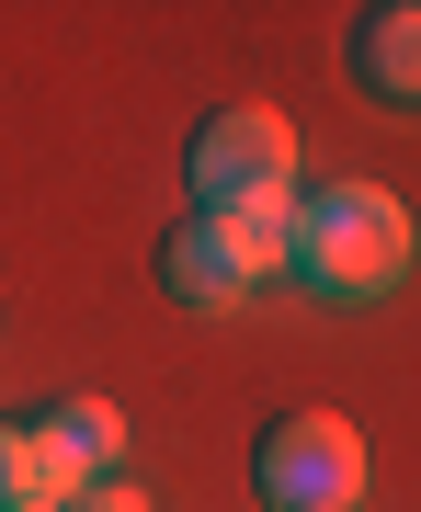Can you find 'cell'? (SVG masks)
I'll use <instances>...</instances> for the list:
<instances>
[{"instance_id":"1","label":"cell","mask_w":421,"mask_h":512,"mask_svg":"<svg viewBox=\"0 0 421 512\" xmlns=\"http://www.w3.org/2000/svg\"><path fill=\"white\" fill-rule=\"evenodd\" d=\"M285 262H296L319 296L365 308V296H387V285L410 274V205L387 194V183H330L319 205H296Z\"/></svg>"},{"instance_id":"2","label":"cell","mask_w":421,"mask_h":512,"mask_svg":"<svg viewBox=\"0 0 421 512\" xmlns=\"http://www.w3.org/2000/svg\"><path fill=\"white\" fill-rule=\"evenodd\" d=\"M194 217H274L296 228V126L274 103H228L194 126Z\"/></svg>"},{"instance_id":"3","label":"cell","mask_w":421,"mask_h":512,"mask_svg":"<svg viewBox=\"0 0 421 512\" xmlns=\"http://www.w3.org/2000/svg\"><path fill=\"white\" fill-rule=\"evenodd\" d=\"M274 262H285V228L274 217H183L160 239V285H171V308H194V319L239 308Z\"/></svg>"},{"instance_id":"4","label":"cell","mask_w":421,"mask_h":512,"mask_svg":"<svg viewBox=\"0 0 421 512\" xmlns=\"http://www.w3.org/2000/svg\"><path fill=\"white\" fill-rule=\"evenodd\" d=\"M262 501L274 512H353V490H365V433H353L342 410H285L274 433H262Z\"/></svg>"},{"instance_id":"5","label":"cell","mask_w":421,"mask_h":512,"mask_svg":"<svg viewBox=\"0 0 421 512\" xmlns=\"http://www.w3.org/2000/svg\"><path fill=\"white\" fill-rule=\"evenodd\" d=\"M353 80L376 103H421V0H387L353 23Z\"/></svg>"},{"instance_id":"6","label":"cell","mask_w":421,"mask_h":512,"mask_svg":"<svg viewBox=\"0 0 421 512\" xmlns=\"http://www.w3.org/2000/svg\"><path fill=\"white\" fill-rule=\"evenodd\" d=\"M57 433H69L103 478H114V456H126V410H114V399H69V410H57Z\"/></svg>"},{"instance_id":"7","label":"cell","mask_w":421,"mask_h":512,"mask_svg":"<svg viewBox=\"0 0 421 512\" xmlns=\"http://www.w3.org/2000/svg\"><path fill=\"white\" fill-rule=\"evenodd\" d=\"M0 512H35V456H23L12 421H0Z\"/></svg>"},{"instance_id":"8","label":"cell","mask_w":421,"mask_h":512,"mask_svg":"<svg viewBox=\"0 0 421 512\" xmlns=\"http://www.w3.org/2000/svg\"><path fill=\"white\" fill-rule=\"evenodd\" d=\"M69 512H148V501H137V478H92V490H80Z\"/></svg>"}]
</instances>
